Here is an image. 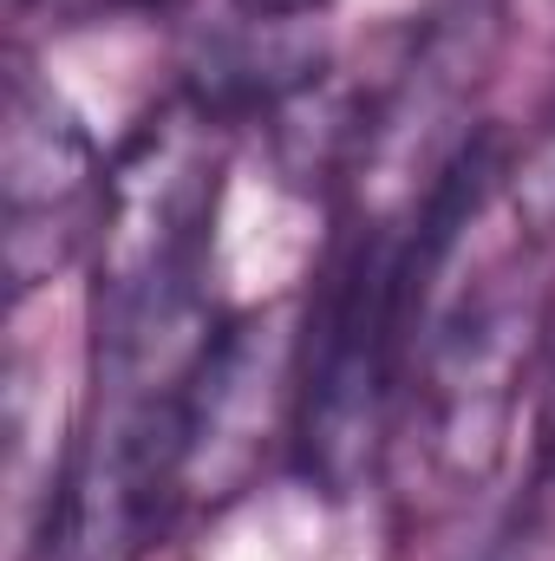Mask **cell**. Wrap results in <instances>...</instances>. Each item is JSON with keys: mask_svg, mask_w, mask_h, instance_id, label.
Segmentation results:
<instances>
[{"mask_svg": "<svg viewBox=\"0 0 555 561\" xmlns=\"http://www.w3.org/2000/svg\"><path fill=\"white\" fill-rule=\"evenodd\" d=\"M418 307L424 300L412 280V229H347L320 275V300L307 313L287 392L294 463L333 503L360 496L386 450V419L406 340L418 333Z\"/></svg>", "mask_w": 555, "mask_h": 561, "instance_id": "6da1fadb", "label": "cell"}, {"mask_svg": "<svg viewBox=\"0 0 555 561\" xmlns=\"http://www.w3.org/2000/svg\"><path fill=\"white\" fill-rule=\"evenodd\" d=\"M0 262L7 287L33 294L66 275L86 249L105 236L112 209V163H99V144L86 125L33 79V66L7 72L0 105Z\"/></svg>", "mask_w": 555, "mask_h": 561, "instance_id": "7a4b0ae2", "label": "cell"}, {"mask_svg": "<svg viewBox=\"0 0 555 561\" xmlns=\"http://www.w3.org/2000/svg\"><path fill=\"white\" fill-rule=\"evenodd\" d=\"M536 340V307L517 287L464 300L424 346V444L457 483L484 477L503 457L517 379Z\"/></svg>", "mask_w": 555, "mask_h": 561, "instance_id": "3957f363", "label": "cell"}, {"mask_svg": "<svg viewBox=\"0 0 555 561\" xmlns=\"http://www.w3.org/2000/svg\"><path fill=\"white\" fill-rule=\"evenodd\" d=\"M510 209L530 242H555V118L510 163Z\"/></svg>", "mask_w": 555, "mask_h": 561, "instance_id": "277c9868", "label": "cell"}, {"mask_svg": "<svg viewBox=\"0 0 555 561\" xmlns=\"http://www.w3.org/2000/svg\"><path fill=\"white\" fill-rule=\"evenodd\" d=\"M20 7H33L59 26H86V20H105V13H138L150 0H20Z\"/></svg>", "mask_w": 555, "mask_h": 561, "instance_id": "5b68a950", "label": "cell"}, {"mask_svg": "<svg viewBox=\"0 0 555 561\" xmlns=\"http://www.w3.org/2000/svg\"><path fill=\"white\" fill-rule=\"evenodd\" d=\"M236 20H256V26H307L314 13H327V0H229Z\"/></svg>", "mask_w": 555, "mask_h": 561, "instance_id": "8992f818", "label": "cell"}, {"mask_svg": "<svg viewBox=\"0 0 555 561\" xmlns=\"http://www.w3.org/2000/svg\"><path fill=\"white\" fill-rule=\"evenodd\" d=\"M550 457H555V437H550Z\"/></svg>", "mask_w": 555, "mask_h": 561, "instance_id": "52a82bcc", "label": "cell"}]
</instances>
